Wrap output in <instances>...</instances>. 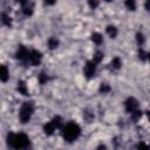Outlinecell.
<instances>
[{"label":"cell","mask_w":150,"mask_h":150,"mask_svg":"<svg viewBox=\"0 0 150 150\" xmlns=\"http://www.w3.org/2000/svg\"><path fill=\"white\" fill-rule=\"evenodd\" d=\"M7 141H8V144L13 149H16V150L26 148L29 143L28 137L25 134H21V132L20 134H9L8 137H7Z\"/></svg>","instance_id":"1"},{"label":"cell","mask_w":150,"mask_h":150,"mask_svg":"<svg viewBox=\"0 0 150 150\" xmlns=\"http://www.w3.org/2000/svg\"><path fill=\"white\" fill-rule=\"evenodd\" d=\"M81 134V129L80 127L74 123V122H69L67 123L63 128H62V135H63V138L67 141V142H73L75 141Z\"/></svg>","instance_id":"2"},{"label":"cell","mask_w":150,"mask_h":150,"mask_svg":"<svg viewBox=\"0 0 150 150\" xmlns=\"http://www.w3.org/2000/svg\"><path fill=\"white\" fill-rule=\"evenodd\" d=\"M33 110H34V107H33V103L32 102H25L20 109V114H19V117H20V121L22 123H27L29 120H30V116L33 114Z\"/></svg>","instance_id":"3"},{"label":"cell","mask_w":150,"mask_h":150,"mask_svg":"<svg viewBox=\"0 0 150 150\" xmlns=\"http://www.w3.org/2000/svg\"><path fill=\"white\" fill-rule=\"evenodd\" d=\"M61 125H62V120H61V117L56 116V117H54L50 122H48L47 124H45L43 130H45V132H46L47 135H52V134L55 131V129L61 128Z\"/></svg>","instance_id":"4"},{"label":"cell","mask_w":150,"mask_h":150,"mask_svg":"<svg viewBox=\"0 0 150 150\" xmlns=\"http://www.w3.org/2000/svg\"><path fill=\"white\" fill-rule=\"evenodd\" d=\"M95 70H96V63H95L94 61H88V62L86 63V66H84V69H83L84 75H86L88 79H90V77L94 76Z\"/></svg>","instance_id":"5"},{"label":"cell","mask_w":150,"mask_h":150,"mask_svg":"<svg viewBox=\"0 0 150 150\" xmlns=\"http://www.w3.org/2000/svg\"><path fill=\"white\" fill-rule=\"evenodd\" d=\"M137 108H138V102L134 97H129L125 101V109H127V111L132 114V112H135L137 110Z\"/></svg>","instance_id":"6"},{"label":"cell","mask_w":150,"mask_h":150,"mask_svg":"<svg viewBox=\"0 0 150 150\" xmlns=\"http://www.w3.org/2000/svg\"><path fill=\"white\" fill-rule=\"evenodd\" d=\"M28 60L33 66H38L41 62V53L38 52V50H32L30 54H29V59Z\"/></svg>","instance_id":"7"},{"label":"cell","mask_w":150,"mask_h":150,"mask_svg":"<svg viewBox=\"0 0 150 150\" xmlns=\"http://www.w3.org/2000/svg\"><path fill=\"white\" fill-rule=\"evenodd\" d=\"M29 54H30V52H28V49L26 47L21 46V47H19V49L16 52V57L19 60H28L29 59Z\"/></svg>","instance_id":"8"},{"label":"cell","mask_w":150,"mask_h":150,"mask_svg":"<svg viewBox=\"0 0 150 150\" xmlns=\"http://www.w3.org/2000/svg\"><path fill=\"white\" fill-rule=\"evenodd\" d=\"M8 77H9V71H8L7 67L6 66H1V68H0V79H1V81L6 82L8 80Z\"/></svg>","instance_id":"9"},{"label":"cell","mask_w":150,"mask_h":150,"mask_svg":"<svg viewBox=\"0 0 150 150\" xmlns=\"http://www.w3.org/2000/svg\"><path fill=\"white\" fill-rule=\"evenodd\" d=\"M18 90H19V93H21L22 95H28L27 87H26L25 82H22V81H19V83H18Z\"/></svg>","instance_id":"10"},{"label":"cell","mask_w":150,"mask_h":150,"mask_svg":"<svg viewBox=\"0 0 150 150\" xmlns=\"http://www.w3.org/2000/svg\"><path fill=\"white\" fill-rule=\"evenodd\" d=\"M107 33L110 35V38H115L117 35V29L115 26H108L107 27Z\"/></svg>","instance_id":"11"},{"label":"cell","mask_w":150,"mask_h":150,"mask_svg":"<svg viewBox=\"0 0 150 150\" xmlns=\"http://www.w3.org/2000/svg\"><path fill=\"white\" fill-rule=\"evenodd\" d=\"M91 40L95 42V43H97V45H100L101 42H102V35L100 34V33H94L93 35H91Z\"/></svg>","instance_id":"12"},{"label":"cell","mask_w":150,"mask_h":150,"mask_svg":"<svg viewBox=\"0 0 150 150\" xmlns=\"http://www.w3.org/2000/svg\"><path fill=\"white\" fill-rule=\"evenodd\" d=\"M25 6H23V13L26 14V15H32V13H33V8H32V6L30 5H28V2H25L23 4Z\"/></svg>","instance_id":"13"},{"label":"cell","mask_w":150,"mask_h":150,"mask_svg":"<svg viewBox=\"0 0 150 150\" xmlns=\"http://www.w3.org/2000/svg\"><path fill=\"white\" fill-rule=\"evenodd\" d=\"M57 45H59V41H57L55 38H50V39L48 40V46H49V48H50V49L56 48V47H57Z\"/></svg>","instance_id":"14"},{"label":"cell","mask_w":150,"mask_h":150,"mask_svg":"<svg viewBox=\"0 0 150 150\" xmlns=\"http://www.w3.org/2000/svg\"><path fill=\"white\" fill-rule=\"evenodd\" d=\"M102 59H103V53H102V52H96V53L94 54L93 61H94L95 63H98V62L102 61Z\"/></svg>","instance_id":"15"},{"label":"cell","mask_w":150,"mask_h":150,"mask_svg":"<svg viewBox=\"0 0 150 150\" xmlns=\"http://www.w3.org/2000/svg\"><path fill=\"white\" fill-rule=\"evenodd\" d=\"M121 60L118 59V57H115V59H112V61H111V66L115 68V69H118L120 67H121Z\"/></svg>","instance_id":"16"},{"label":"cell","mask_w":150,"mask_h":150,"mask_svg":"<svg viewBox=\"0 0 150 150\" xmlns=\"http://www.w3.org/2000/svg\"><path fill=\"white\" fill-rule=\"evenodd\" d=\"M125 6H127L129 9H131V11H134V9L136 8V4H135V1H131V0L127 1V2H125Z\"/></svg>","instance_id":"17"},{"label":"cell","mask_w":150,"mask_h":150,"mask_svg":"<svg viewBox=\"0 0 150 150\" xmlns=\"http://www.w3.org/2000/svg\"><path fill=\"white\" fill-rule=\"evenodd\" d=\"M110 90V87L109 86H107V84H101V88H100V91L101 93H103V94H105V93H108Z\"/></svg>","instance_id":"18"},{"label":"cell","mask_w":150,"mask_h":150,"mask_svg":"<svg viewBox=\"0 0 150 150\" xmlns=\"http://www.w3.org/2000/svg\"><path fill=\"white\" fill-rule=\"evenodd\" d=\"M1 18H2V19H1V21H2L5 25H9V23H11V20H9V18H8V16H7L5 13H2Z\"/></svg>","instance_id":"19"},{"label":"cell","mask_w":150,"mask_h":150,"mask_svg":"<svg viewBox=\"0 0 150 150\" xmlns=\"http://www.w3.org/2000/svg\"><path fill=\"white\" fill-rule=\"evenodd\" d=\"M137 42H138V45H143V42H144V36H143V34H141V33L137 34Z\"/></svg>","instance_id":"20"},{"label":"cell","mask_w":150,"mask_h":150,"mask_svg":"<svg viewBox=\"0 0 150 150\" xmlns=\"http://www.w3.org/2000/svg\"><path fill=\"white\" fill-rule=\"evenodd\" d=\"M137 150H149V146H148L145 143H139Z\"/></svg>","instance_id":"21"},{"label":"cell","mask_w":150,"mask_h":150,"mask_svg":"<svg viewBox=\"0 0 150 150\" xmlns=\"http://www.w3.org/2000/svg\"><path fill=\"white\" fill-rule=\"evenodd\" d=\"M39 77H40V82H41V83H45V82L47 81V76H46L43 73H42V74H40V76H39Z\"/></svg>","instance_id":"22"},{"label":"cell","mask_w":150,"mask_h":150,"mask_svg":"<svg viewBox=\"0 0 150 150\" xmlns=\"http://www.w3.org/2000/svg\"><path fill=\"white\" fill-rule=\"evenodd\" d=\"M97 150H107V148H105V145H103V144H101L98 148H97Z\"/></svg>","instance_id":"23"},{"label":"cell","mask_w":150,"mask_h":150,"mask_svg":"<svg viewBox=\"0 0 150 150\" xmlns=\"http://www.w3.org/2000/svg\"><path fill=\"white\" fill-rule=\"evenodd\" d=\"M145 8H146L148 11H150V1H146V2H145Z\"/></svg>","instance_id":"24"},{"label":"cell","mask_w":150,"mask_h":150,"mask_svg":"<svg viewBox=\"0 0 150 150\" xmlns=\"http://www.w3.org/2000/svg\"><path fill=\"white\" fill-rule=\"evenodd\" d=\"M89 5H90L91 7H96V6H97V2H89Z\"/></svg>","instance_id":"25"},{"label":"cell","mask_w":150,"mask_h":150,"mask_svg":"<svg viewBox=\"0 0 150 150\" xmlns=\"http://www.w3.org/2000/svg\"><path fill=\"white\" fill-rule=\"evenodd\" d=\"M148 116H149V120H150V110L148 111Z\"/></svg>","instance_id":"26"},{"label":"cell","mask_w":150,"mask_h":150,"mask_svg":"<svg viewBox=\"0 0 150 150\" xmlns=\"http://www.w3.org/2000/svg\"><path fill=\"white\" fill-rule=\"evenodd\" d=\"M148 59H149V60H150V54H148Z\"/></svg>","instance_id":"27"}]
</instances>
